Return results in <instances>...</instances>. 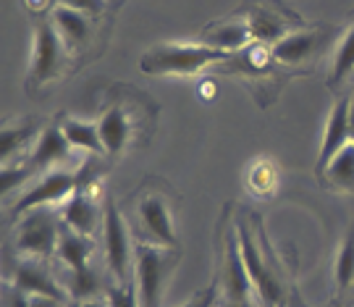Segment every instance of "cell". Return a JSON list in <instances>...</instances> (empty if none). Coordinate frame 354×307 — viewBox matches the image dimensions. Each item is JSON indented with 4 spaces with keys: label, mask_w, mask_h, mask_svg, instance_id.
Wrapping results in <instances>:
<instances>
[{
    "label": "cell",
    "mask_w": 354,
    "mask_h": 307,
    "mask_svg": "<svg viewBox=\"0 0 354 307\" xmlns=\"http://www.w3.org/2000/svg\"><path fill=\"white\" fill-rule=\"evenodd\" d=\"M228 58V53H221L207 45H192V42H163L155 45L152 50H147L142 55V71L150 77H160V74H197L203 71L205 66L223 64Z\"/></svg>",
    "instance_id": "1"
},
{
    "label": "cell",
    "mask_w": 354,
    "mask_h": 307,
    "mask_svg": "<svg viewBox=\"0 0 354 307\" xmlns=\"http://www.w3.org/2000/svg\"><path fill=\"white\" fill-rule=\"evenodd\" d=\"M178 260L176 247L140 242L134 247V281L140 289L142 307H163L165 283Z\"/></svg>",
    "instance_id": "2"
},
{
    "label": "cell",
    "mask_w": 354,
    "mask_h": 307,
    "mask_svg": "<svg viewBox=\"0 0 354 307\" xmlns=\"http://www.w3.org/2000/svg\"><path fill=\"white\" fill-rule=\"evenodd\" d=\"M61 213H55L50 207H37L29 210L24 216H19V226L13 234V247L19 255L26 260H48L58 250L61 239Z\"/></svg>",
    "instance_id": "3"
},
{
    "label": "cell",
    "mask_w": 354,
    "mask_h": 307,
    "mask_svg": "<svg viewBox=\"0 0 354 307\" xmlns=\"http://www.w3.org/2000/svg\"><path fill=\"white\" fill-rule=\"evenodd\" d=\"M236 239H239V250L244 257V268L247 276L252 281V289L257 292V297L263 299L266 307H283L286 302V286L281 283V279L276 276V270L270 268V263L266 260L260 242L254 239V234L250 231L247 221L236 223Z\"/></svg>",
    "instance_id": "4"
},
{
    "label": "cell",
    "mask_w": 354,
    "mask_h": 307,
    "mask_svg": "<svg viewBox=\"0 0 354 307\" xmlns=\"http://www.w3.org/2000/svg\"><path fill=\"white\" fill-rule=\"evenodd\" d=\"M105 216H102V247H105V266L118 281H129V273L134 270V247L129 234L127 218L121 216L118 205L105 197Z\"/></svg>",
    "instance_id": "5"
},
{
    "label": "cell",
    "mask_w": 354,
    "mask_h": 307,
    "mask_svg": "<svg viewBox=\"0 0 354 307\" xmlns=\"http://www.w3.org/2000/svg\"><path fill=\"white\" fill-rule=\"evenodd\" d=\"M66 45L50 19H42L35 29V48H32V64H29V90L45 87L48 82L64 74Z\"/></svg>",
    "instance_id": "6"
},
{
    "label": "cell",
    "mask_w": 354,
    "mask_h": 307,
    "mask_svg": "<svg viewBox=\"0 0 354 307\" xmlns=\"http://www.w3.org/2000/svg\"><path fill=\"white\" fill-rule=\"evenodd\" d=\"M244 21L252 29L254 42L260 45H276L281 37H286L294 29H302V21L294 11L283 8L276 0H254L250 3V13H244Z\"/></svg>",
    "instance_id": "7"
},
{
    "label": "cell",
    "mask_w": 354,
    "mask_h": 307,
    "mask_svg": "<svg viewBox=\"0 0 354 307\" xmlns=\"http://www.w3.org/2000/svg\"><path fill=\"white\" fill-rule=\"evenodd\" d=\"M79 187V176L74 171H64V168H50L42 179L29 189V192L16 203L13 213L16 218L37 210V207H53V205H64Z\"/></svg>",
    "instance_id": "8"
},
{
    "label": "cell",
    "mask_w": 354,
    "mask_h": 307,
    "mask_svg": "<svg viewBox=\"0 0 354 307\" xmlns=\"http://www.w3.org/2000/svg\"><path fill=\"white\" fill-rule=\"evenodd\" d=\"M137 218H140L142 229L147 231L152 244H163V247H176V229H174V213L171 205L165 200L163 192H145L137 200Z\"/></svg>",
    "instance_id": "9"
},
{
    "label": "cell",
    "mask_w": 354,
    "mask_h": 307,
    "mask_svg": "<svg viewBox=\"0 0 354 307\" xmlns=\"http://www.w3.org/2000/svg\"><path fill=\"white\" fill-rule=\"evenodd\" d=\"M61 221L66 229L76 231L82 236H95V231L102 229V216H105V205L97 203V197L89 192L87 187H76V192L61 205Z\"/></svg>",
    "instance_id": "10"
},
{
    "label": "cell",
    "mask_w": 354,
    "mask_h": 307,
    "mask_svg": "<svg viewBox=\"0 0 354 307\" xmlns=\"http://www.w3.org/2000/svg\"><path fill=\"white\" fill-rule=\"evenodd\" d=\"M221 257H223V266H221V283H223V292H226L228 302H247L250 292H252V281L247 276L244 268V257L239 250V239L226 234V239L221 244Z\"/></svg>",
    "instance_id": "11"
},
{
    "label": "cell",
    "mask_w": 354,
    "mask_h": 307,
    "mask_svg": "<svg viewBox=\"0 0 354 307\" xmlns=\"http://www.w3.org/2000/svg\"><path fill=\"white\" fill-rule=\"evenodd\" d=\"M349 108H352V97H342V100L333 105V111L328 113V124H326L323 140H320V155H317V166H315L317 174H323L330 160L352 142Z\"/></svg>",
    "instance_id": "12"
},
{
    "label": "cell",
    "mask_w": 354,
    "mask_h": 307,
    "mask_svg": "<svg viewBox=\"0 0 354 307\" xmlns=\"http://www.w3.org/2000/svg\"><path fill=\"white\" fill-rule=\"evenodd\" d=\"M323 45V35L320 29L313 26V29H294L286 37H281L270 53H273V61L283 66H299L310 58H315L317 50Z\"/></svg>",
    "instance_id": "13"
},
{
    "label": "cell",
    "mask_w": 354,
    "mask_h": 307,
    "mask_svg": "<svg viewBox=\"0 0 354 307\" xmlns=\"http://www.w3.org/2000/svg\"><path fill=\"white\" fill-rule=\"evenodd\" d=\"M252 42V29L241 16H234L228 21H215V24L203 29V45L215 48L221 53H228V55H236L244 48H250Z\"/></svg>",
    "instance_id": "14"
},
{
    "label": "cell",
    "mask_w": 354,
    "mask_h": 307,
    "mask_svg": "<svg viewBox=\"0 0 354 307\" xmlns=\"http://www.w3.org/2000/svg\"><path fill=\"white\" fill-rule=\"evenodd\" d=\"M100 127V137L105 145V153L108 155H121L127 150V145L134 137V113L129 111L124 102H115L111 105L102 118L97 121Z\"/></svg>",
    "instance_id": "15"
},
{
    "label": "cell",
    "mask_w": 354,
    "mask_h": 307,
    "mask_svg": "<svg viewBox=\"0 0 354 307\" xmlns=\"http://www.w3.org/2000/svg\"><path fill=\"white\" fill-rule=\"evenodd\" d=\"M11 286L21 289L29 297H55V299H66V289L53 279L48 270L42 268L39 260H21L13 268Z\"/></svg>",
    "instance_id": "16"
},
{
    "label": "cell",
    "mask_w": 354,
    "mask_h": 307,
    "mask_svg": "<svg viewBox=\"0 0 354 307\" xmlns=\"http://www.w3.org/2000/svg\"><path fill=\"white\" fill-rule=\"evenodd\" d=\"M68 153H71V142L66 140L64 129L58 124H50V127H45L39 131L37 145L26 158V166L37 174V171H45L50 166H58L61 160L68 158Z\"/></svg>",
    "instance_id": "17"
},
{
    "label": "cell",
    "mask_w": 354,
    "mask_h": 307,
    "mask_svg": "<svg viewBox=\"0 0 354 307\" xmlns=\"http://www.w3.org/2000/svg\"><path fill=\"white\" fill-rule=\"evenodd\" d=\"M50 21L58 29V35H61L68 53L87 48L89 37H92V21H89L87 13L66 8V6H55L50 13Z\"/></svg>",
    "instance_id": "18"
},
{
    "label": "cell",
    "mask_w": 354,
    "mask_h": 307,
    "mask_svg": "<svg viewBox=\"0 0 354 307\" xmlns=\"http://www.w3.org/2000/svg\"><path fill=\"white\" fill-rule=\"evenodd\" d=\"M58 263L66 266V270L89 268V257H92V239L82 236L71 229H61V239H58V250H55Z\"/></svg>",
    "instance_id": "19"
},
{
    "label": "cell",
    "mask_w": 354,
    "mask_h": 307,
    "mask_svg": "<svg viewBox=\"0 0 354 307\" xmlns=\"http://www.w3.org/2000/svg\"><path fill=\"white\" fill-rule=\"evenodd\" d=\"M317 179L330 189L354 192V142H349L342 153L330 160L323 174H317Z\"/></svg>",
    "instance_id": "20"
},
{
    "label": "cell",
    "mask_w": 354,
    "mask_h": 307,
    "mask_svg": "<svg viewBox=\"0 0 354 307\" xmlns=\"http://www.w3.org/2000/svg\"><path fill=\"white\" fill-rule=\"evenodd\" d=\"M66 140L71 142V147L74 150H84V153H92V155H102L105 153V145H102V137H100V127H97V121H79V118H66L64 124Z\"/></svg>",
    "instance_id": "21"
},
{
    "label": "cell",
    "mask_w": 354,
    "mask_h": 307,
    "mask_svg": "<svg viewBox=\"0 0 354 307\" xmlns=\"http://www.w3.org/2000/svg\"><path fill=\"white\" fill-rule=\"evenodd\" d=\"M354 74V24L346 29L333 50V64H330V90H339L346 79Z\"/></svg>",
    "instance_id": "22"
},
{
    "label": "cell",
    "mask_w": 354,
    "mask_h": 307,
    "mask_svg": "<svg viewBox=\"0 0 354 307\" xmlns=\"http://www.w3.org/2000/svg\"><path fill=\"white\" fill-rule=\"evenodd\" d=\"M35 137H39V131L37 124H32V121L6 124L3 134H0V158H3V163H11L13 155L19 153L29 140H35Z\"/></svg>",
    "instance_id": "23"
},
{
    "label": "cell",
    "mask_w": 354,
    "mask_h": 307,
    "mask_svg": "<svg viewBox=\"0 0 354 307\" xmlns=\"http://www.w3.org/2000/svg\"><path fill=\"white\" fill-rule=\"evenodd\" d=\"M64 289H66V295H71L74 299H79V302L102 297L100 279H97V273H95L92 266H89V268L68 270V276H66V281H64Z\"/></svg>",
    "instance_id": "24"
},
{
    "label": "cell",
    "mask_w": 354,
    "mask_h": 307,
    "mask_svg": "<svg viewBox=\"0 0 354 307\" xmlns=\"http://www.w3.org/2000/svg\"><path fill=\"white\" fill-rule=\"evenodd\" d=\"M336 286L339 292H346L354 286V226L344 236L339 255H336Z\"/></svg>",
    "instance_id": "25"
},
{
    "label": "cell",
    "mask_w": 354,
    "mask_h": 307,
    "mask_svg": "<svg viewBox=\"0 0 354 307\" xmlns=\"http://www.w3.org/2000/svg\"><path fill=\"white\" fill-rule=\"evenodd\" d=\"M105 299L111 307H142L140 299V289H137V281H118L115 286H111L105 292Z\"/></svg>",
    "instance_id": "26"
},
{
    "label": "cell",
    "mask_w": 354,
    "mask_h": 307,
    "mask_svg": "<svg viewBox=\"0 0 354 307\" xmlns=\"http://www.w3.org/2000/svg\"><path fill=\"white\" fill-rule=\"evenodd\" d=\"M276 184V174H273V166L268 160H260L257 166L250 171V187H252L257 194H268Z\"/></svg>",
    "instance_id": "27"
},
{
    "label": "cell",
    "mask_w": 354,
    "mask_h": 307,
    "mask_svg": "<svg viewBox=\"0 0 354 307\" xmlns=\"http://www.w3.org/2000/svg\"><path fill=\"white\" fill-rule=\"evenodd\" d=\"M35 171L26 166V163H16V166H3V184H0V189H3V194H8L13 189V187H19L21 181H26L29 176H32Z\"/></svg>",
    "instance_id": "28"
},
{
    "label": "cell",
    "mask_w": 354,
    "mask_h": 307,
    "mask_svg": "<svg viewBox=\"0 0 354 307\" xmlns=\"http://www.w3.org/2000/svg\"><path fill=\"white\" fill-rule=\"evenodd\" d=\"M58 6L74 8V11H82L87 16H100L105 8V0H58Z\"/></svg>",
    "instance_id": "29"
},
{
    "label": "cell",
    "mask_w": 354,
    "mask_h": 307,
    "mask_svg": "<svg viewBox=\"0 0 354 307\" xmlns=\"http://www.w3.org/2000/svg\"><path fill=\"white\" fill-rule=\"evenodd\" d=\"M215 297H218V286L213 283V286H207V289H203V292H197L187 305H181V307H213Z\"/></svg>",
    "instance_id": "30"
},
{
    "label": "cell",
    "mask_w": 354,
    "mask_h": 307,
    "mask_svg": "<svg viewBox=\"0 0 354 307\" xmlns=\"http://www.w3.org/2000/svg\"><path fill=\"white\" fill-rule=\"evenodd\" d=\"M6 307H29V295H24L16 286H8L6 289Z\"/></svg>",
    "instance_id": "31"
},
{
    "label": "cell",
    "mask_w": 354,
    "mask_h": 307,
    "mask_svg": "<svg viewBox=\"0 0 354 307\" xmlns=\"http://www.w3.org/2000/svg\"><path fill=\"white\" fill-rule=\"evenodd\" d=\"M29 307H64V299H55V297H29Z\"/></svg>",
    "instance_id": "32"
},
{
    "label": "cell",
    "mask_w": 354,
    "mask_h": 307,
    "mask_svg": "<svg viewBox=\"0 0 354 307\" xmlns=\"http://www.w3.org/2000/svg\"><path fill=\"white\" fill-rule=\"evenodd\" d=\"M79 307H111V305H108V299H105V295H102V297H95V299L79 302Z\"/></svg>",
    "instance_id": "33"
},
{
    "label": "cell",
    "mask_w": 354,
    "mask_h": 307,
    "mask_svg": "<svg viewBox=\"0 0 354 307\" xmlns=\"http://www.w3.org/2000/svg\"><path fill=\"white\" fill-rule=\"evenodd\" d=\"M349 129H352V142H354V97H352V108H349Z\"/></svg>",
    "instance_id": "34"
},
{
    "label": "cell",
    "mask_w": 354,
    "mask_h": 307,
    "mask_svg": "<svg viewBox=\"0 0 354 307\" xmlns=\"http://www.w3.org/2000/svg\"><path fill=\"white\" fill-rule=\"evenodd\" d=\"M226 307H250V302H228Z\"/></svg>",
    "instance_id": "35"
}]
</instances>
